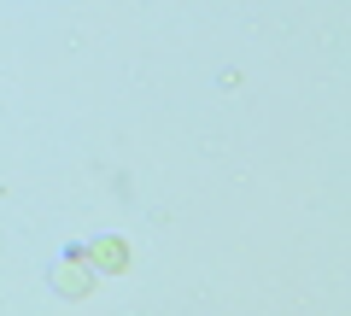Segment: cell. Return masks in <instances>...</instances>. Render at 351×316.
<instances>
[{
    "label": "cell",
    "mask_w": 351,
    "mask_h": 316,
    "mask_svg": "<svg viewBox=\"0 0 351 316\" xmlns=\"http://www.w3.org/2000/svg\"><path fill=\"white\" fill-rule=\"evenodd\" d=\"M88 252H94V269H123V264H129V246L117 241V234H106V241H94Z\"/></svg>",
    "instance_id": "6da1fadb"
},
{
    "label": "cell",
    "mask_w": 351,
    "mask_h": 316,
    "mask_svg": "<svg viewBox=\"0 0 351 316\" xmlns=\"http://www.w3.org/2000/svg\"><path fill=\"white\" fill-rule=\"evenodd\" d=\"M88 281H94V276H88V264H59V269H53V287L71 293V299H82Z\"/></svg>",
    "instance_id": "7a4b0ae2"
}]
</instances>
